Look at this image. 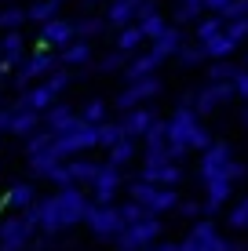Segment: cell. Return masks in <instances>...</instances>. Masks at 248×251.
<instances>
[{
    "instance_id": "cell-10",
    "label": "cell",
    "mask_w": 248,
    "mask_h": 251,
    "mask_svg": "<svg viewBox=\"0 0 248 251\" xmlns=\"http://www.w3.org/2000/svg\"><path fill=\"white\" fill-rule=\"evenodd\" d=\"M201 51H204V55H212V58H223V62H226V58L237 51V44H234L230 37H223V33H219V37H212L208 44H201Z\"/></svg>"
},
{
    "instance_id": "cell-34",
    "label": "cell",
    "mask_w": 248,
    "mask_h": 251,
    "mask_svg": "<svg viewBox=\"0 0 248 251\" xmlns=\"http://www.w3.org/2000/svg\"><path fill=\"white\" fill-rule=\"evenodd\" d=\"M245 120H248V113H245Z\"/></svg>"
},
{
    "instance_id": "cell-30",
    "label": "cell",
    "mask_w": 248,
    "mask_h": 251,
    "mask_svg": "<svg viewBox=\"0 0 248 251\" xmlns=\"http://www.w3.org/2000/svg\"><path fill=\"white\" fill-rule=\"evenodd\" d=\"M11 201H19V204H22V201H29V189H15Z\"/></svg>"
},
{
    "instance_id": "cell-16",
    "label": "cell",
    "mask_w": 248,
    "mask_h": 251,
    "mask_svg": "<svg viewBox=\"0 0 248 251\" xmlns=\"http://www.w3.org/2000/svg\"><path fill=\"white\" fill-rule=\"evenodd\" d=\"M197 15H201V0H179V7H175V25L183 29V25H190Z\"/></svg>"
},
{
    "instance_id": "cell-24",
    "label": "cell",
    "mask_w": 248,
    "mask_h": 251,
    "mask_svg": "<svg viewBox=\"0 0 248 251\" xmlns=\"http://www.w3.org/2000/svg\"><path fill=\"white\" fill-rule=\"evenodd\" d=\"M175 58H179V62H186V66H197L201 58H204V51H201L197 44H193V48H190V44H183V48L175 51Z\"/></svg>"
},
{
    "instance_id": "cell-27",
    "label": "cell",
    "mask_w": 248,
    "mask_h": 251,
    "mask_svg": "<svg viewBox=\"0 0 248 251\" xmlns=\"http://www.w3.org/2000/svg\"><path fill=\"white\" fill-rule=\"evenodd\" d=\"M230 88H234V95L248 99V69H241V66H237V73L230 76Z\"/></svg>"
},
{
    "instance_id": "cell-1",
    "label": "cell",
    "mask_w": 248,
    "mask_h": 251,
    "mask_svg": "<svg viewBox=\"0 0 248 251\" xmlns=\"http://www.w3.org/2000/svg\"><path fill=\"white\" fill-rule=\"evenodd\" d=\"M40 37H44V44L48 48H70L73 40H77V33H73V22H66V19H51L40 25Z\"/></svg>"
},
{
    "instance_id": "cell-11",
    "label": "cell",
    "mask_w": 248,
    "mask_h": 251,
    "mask_svg": "<svg viewBox=\"0 0 248 251\" xmlns=\"http://www.w3.org/2000/svg\"><path fill=\"white\" fill-rule=\"evenodd\" d=\"M142 44V33H139V25H121V33H117V51H121V55H132L135 48Z\"/></svg>"
},
{
    "instance_id": "cell-13",
    "label": "cell",
    "mask_w": 248,
    "mask_h": 251,
    "mask_svg": "<svg viewBox=\"0 0 248 251\" xmlns=\"http://www.w3.org/2000/svg\"><path fill=\"white\" fill-rule=\"evenodd\" d=\"M88 58H91L88 40H73L70 48H62V62L66 66H81V62H88Z\"/></svg>"
},
{
    "instance_id": "cell-20",
    "label": "cell",
    "mask_w": 248,
    "mask_h": 251,
    "mask_svg": "<svg viewBox=\"0 0 248 251\" xmlns=\"http://www.w3.org/2000/svg\"><path fill=\"white\" fill-rule=\"evenodd\" d=\"M7 127H11V131H33V127H37V113H29V109H22V113H11V124H7Z\"/></svg>"
},
{
    "instance_id": "cell-25",
    "label": "cell",
    "mask_w": 248,
    "mask_h": 251,
    "mask_svg": "<svg viewBox=\"0 0 248 251\" xmlns=\"http://www.w3.org/2000/svg\"><path fill=\"white\" fill-rule=\"evenodd\" d=\"M66 84H70V73H66V69H51V73H48V84H44V88H48L51 95H55V91H62Z\"/></svg>"
},
{
    "instance_id": "cell-23",
    "label": "cell",
    "mask_w": 248,
    "mask_h": 251,
    "mask_svg": "<svg viewBox=\"0 0 248 251\" xmlns=\"http://www.w3.org/2000/svg\"><path fill=\"white\" fill-rule=\"evenodd\" d=\"M146 127H150V113L146 109H135V113L124 120V131H146Z\"/></svg>"
},
{
    "instance_id": "cell-5",
    "label": "cell",
    "mask_w": 248,
    "mask_h": 251,
    "mask_svg": "<svg viewBox=\"0 0 248 251\" xmlns=\"http://www.w3.org/2000/svg\"><path fill=\"white\" fill-rule=\"evenodd\" d=\"M183 44H186V40H183V29H179V25H168V29L161 33L157 40H153V55H157L161 62H165V58H172Z\"/></svg>"
},
{
    "instance_id": "cell-21",
    "label": "cell",
    "mask_w": 248,
    "mask_h": 251,
    "mask_svg": "<svg viewBox=\"0 0 248 251\" xmlns=\"http://www.w3.org/2000/svg\"><path fill=\"white\" fill-rule=\"evenodd\" d=\"M73 33H77V40L99 37V33H102V22H99V19H81V22H73Z\"/></svg>"
},
{
    "instance_id": "cell-19",
    "label": "cell",
    "mask_w": 248,
    "mask_h": 251,
    "mask_svg": "<svg viewBox=\"0 0 248 251\" xmlns=\"http://www.w3.org/2000/svg\"><path fill=\"white\" fill-rule=\"evenodd\" d=\"M22 22H26V11H22V7H7V11H0V29L15 33Z\"/></svg>"
},
{
    "instance_id": "cell-26",
    "label": "cell",
    "mask_w": 248,
    "mask_h": 251,
    "mask_svg": "<svg viewBox=\"0 0 248 251\" xmlns=\"http://www.w3.org/2000/svg\"><path fill=\"white\" fill-rule=\"evenodd\" d=\"M234 73H237V66H234V62H219V66H212V84H226Z\"/></svg>"
},
{
    "instance_id": "cell-14",
    "label": "cell",
    "mask_w": 248,
    "mask_h": 251,
    "mask_svg": "<svg viewBox=\"0 0 248 251\" xmlns=\"http://www.w3.org/2000/svg\"><path fill=\"white\" fill-rule=\"evenodd\" d=\"M51 102V91L44 88V84H40V88H29L22 95V109H29V113H37V109H44Z\"/></svg>"
},
{
    "instance_id": "cell-33",
    "label": "cell",
    "mask_w": 248,
    "mask_h": 251,
    "mask_svg": "<svg viewBox=\"0 0 248 251\" xmlns=\"http://www.w3.org/2000/svg\"><path fill=\"white\" fill-rule=\"evenodd\" d=\"M51 4H62V0H51Z\"/></svg>"
},
{
    "instance_id": "cell-3",
    "label": "cell",
    "mask_w": 248,
    "mask_h": 251,
    "mask_svg": "<svg viewBox=\"0 0 248 251\" xmlns=\"http://www.w3.org/2000/svg\"><path fill=\"white\" fill-rule=\"evenodd\" d=\"M139 4L142 0H110V11H106V22L110 25H132L135 19H139Z\"/></svg>"
},
{
    "instance_id": "cell-9",
    "label": "cell",
    "mask_w": 248,
    "mask_h": 251,
    "mask_svg": "<svg viewBox=\"0 0 248 251\" xmlns=\"http://www.w3.org/2000/svg\"><path fill=\"white\" fill-rule=\"evenodd\" d=\"M22 51H26V40H22V33H19V29H15V33H7V37L0 40V58H7V62H15V66H19Z\"/></svg>"
},
{
    "instance_id": "cell-18",
    "label": "cell",
    "mask_w": 248,
    "mask_h": 251,
    "mask_svg": "<svg viewBox=\"0 0 248 251\" xmlns=\"http://www.w3.org/2000/svg\"><path fill=\"white\" fill-rule=\"evenodd\" d=\"M51 127H55V131H73V127H81V120H77L70 109H55V113H51Z\"/></svg>"
},
{
    "instance_id": "cell-2",
    "label": "cell",
    "mask_w": 248,
    "mask_h": 251,
    "mask_svg": "<svg viewBox=\"0 0 248 251\" xmlns=\"http://www.w3.org/2000/svg\"><path fill=\"white\" fill-rule=\"evenodd\" d=\"M161 91V80L157 76H139V80H128V91L117 99V106H135V102H142V99H150V95H157Z\"/></svg>"
},
{
    "instance_id": "cell-32",
    "label": "cell",
    "mask_w": 248,
    "mask_h": 251,
    "mask_svg": "<svg viewBox=\"0 0 248 251\" xmlns=\"http://www.w3.org/2000/svg\"><path fill=\"white\" fill-rule=\"evenodd\" d=\"M11 124V113H0V127H7Z\"/></svg>"
},
{
    "instance_id": "cell-31",
    "label": "cell",
    "mask_w": 248,
    "mask_h": 251,
    "mask_svg": "<svg viewBox=\"0 0 248 251\" xmlns=\"http://www.w3.org/2000/svg\"><path fill=\"white\" fill-rule=\"evenodd\" d=\"M15 69V62H7V58H0V76H7Z\"/></svg>"
},
{
    "instance_id": "cell-12",
    "label": "cell",
    "mask_w": 248,
    "mask_h": 251,
    "mask_svg": "<svg viewBox=\"0 0 248 251\" xmlns=\"http://www.w3.org/2000/svg\"><path fill=\"white\" fill-rule=\"evenodd\" d=\"M58 15V4H51V0H37V4H29V11H26V22H51Z\"/></svg>"
},
{
    "instance_id": "cell-28",
    "label": "cell",
    "mask_w": 248,
    "mask_h": 251,
    "mask_svg": "<svg viewBox=\"0 0 248 251\" xmlns=\"http://www.w3.org/2000/svg\"><path fill=\"white\" fill-rule=\"evenodd\" d=\"M121 66H124V55H121V51H113V55H106V58L99 62L102 73H113V69H121Z\"/></svg>"
},
{
    "instance_id": "cell-29",
    "label": "cell",
    "mask_w": 248,
    "mask_h": 251,
    "mask_svg": "<svg viewBox=\"0 0 248 251\" xmlns=\"http://www.w3.org/2000/svg\"><path fill=\"white\" fill-rule=\"evenodd\" d=\"M99 117H102V102L95 99V102H88V109H84V120H91V124H95Z\"/></svg>"
},
{
    "instance_id": "cell-17",
    "label": "cell",
    "mask_w": 248,
    "mask_h": 251,
    "mask_svg": "<svg viewBox=\"0 0 248 251\" xmlns=\"http://www.w3.org/2000/svg\"><path fill=\"white\" fill-rule=\"evenodd\" d=\"M223 37H230L237 48L248 40V19H234V22H223Z\"/></svg>"
},
{
    "instance_id": "cell-6",
    "label": "cell",
    "mask_w": 248,
    "mask_h": 251,
    "mask_svg": "<svg viewBox=\"0 0 248 251\" xmlns=\"http://www.w3.org/2000/svg\"><path fill=\"white\" fill-rule=\"evenodd\" d=\"M230 95H234L230 84H208V88L201 91V99H197V109H201V113H212V109H216L219 102H226Z\"/></svg>"
},
{
    "instance_id": "cell-7",
    "label": "cell",
    "mask_w": 248,
    "mask_h": 251,
    "mask_svg": "<svg viewBox=\"0 0 248 251\" xmlns=\"http://www.w3.org/2000/svg\"><path fill=\"white\" fill-rule=\"evenodd\" d=\"M168 131H172L175 138H183V142H190V138H193V131H197V120H193V113H190V109H179V113H175V120L168 124Z\"/></svg>"
},
{
    "instance_id": "cell-15",
    "label": "cell",
    "mask_w": 248,
    "mask_h": 251,
    "mask_svg": "<svg viewBox=\"0 0 248 251\" xmlns=\"http://www.w3.org/2000/svg\"><path fill=\"white\" fill-rule=\"evenodd\" d=\"M219 33H223V19H219V15H212V19H201V22H197V48L208 44V40L219 37Z\"/></svg>"
},
{
    "instance_id": "cell-8",
    "label": "cell",
    "mask_w": 248,
    "mask_h": 251,
    "mask_svg": "<svg viewBox=\"0 0 248 251\" xmlns=\"http://www.w3.org/2000/svg\"><path fill=\"white\" fill-rule=\"evenodd\" d=\"M157 66H161V58L150 51V55H139V58H135V62L124 69V76H128V80H139V76H153V69H157Z\"/></svg>"
},
{
    "instance_id": "cell-4",
    "label": "cell",
    "mask_w": 248,
    "mask_h": 251,
    "mask_svg": "<svg viewBox=\"0 0 248 251\" xmlns=\"http://www.w3.org/2000/svg\"><path fill=\"white\" fill-rule=\"evenodd\" d=\"M55 66H58V58H55V55H40V51H33V58L26 62V69L19 73V84L26 88V84H29V80H37V76H48Z\"/></svg>"
},
{
    "instance_id": "cell-22",
    "label": "cell",
    "mask_w": 248,
    "mask_h": 251,
    "mask_svg": "<svg viewBox=\"0 0 248 251\" xmlns=\"http://www.w3.org/2000/svg\"><path fill=\"white\" fill-rule=\"evenodd\" d=\"M223 22H234V19H248V0H230V4L219 11Z\"/></svg>"
}]
</instances>
